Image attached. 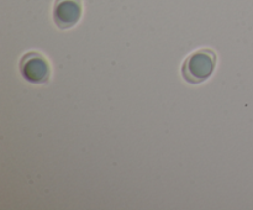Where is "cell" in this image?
I'll use <instances>...</instances> for the list:
<instances>
[{"label": "cell", "mask_w": 253, "mask_h": 210, "mask_svg": "<svg viewBox=\"0 0 253 210\" xmlns=\"http://www.w3.org/2000/svg\"><path fill=\"white\" fill-rule=\"evenodd\" d=\"M20 73L32 84L47 83L51 74L49 63L39 52H27L20 59Z\"/></svg>", "instance_id": "7a4b0ae2"}, {"label": "cell", "mask_w": 253, "mask_h": 210, "mask_svg": "<svg viewBox=\"0 0 253 210\" xmlns=\"http://www.w3.org/2000/svg\"><path fill=\"white\" fill-rule=\"evenodd\" d=\"M82 12V0H54L52 16L58 29L68 30L78 24Z\"/></svg>", "instance_id": "3957f363"}, {"label": "cell", "mask_w": 253, "mask_h": 210, "mask_svg": "<svg viewBox=\"0 0 253 210\" xmlns=\"http://www.w3.org/2000/svg\"><path fill=\"white\" fill-rule=\"evenodd\" d=\"M217 57L211 48L193 52L182 64V76L190 84H200L210 78L216 67Z\"/></svg>", "instance_id": "6da1fadb"}]
</instances>
